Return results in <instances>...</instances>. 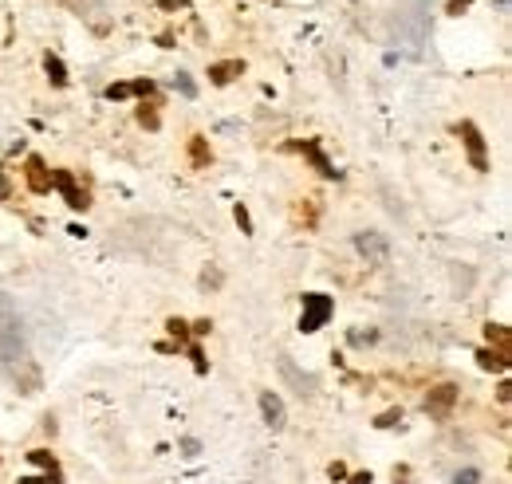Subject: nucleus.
<instances>
[{
	"instance_id": "nucleus-19",
	"label": "nucleus",
	"mask_w": 512,
	"mask_h": 484,
	"mask_svg": "<svg viewBox=\"0 0 512 484\" xmlns=\"http://www.w3.org/2000/svg\"><path fill=\"white\" fill-rule=\"evenodd\" d=\"M193 162H197V166L205 162V146H201V142H193Z\"/></svg>"
},
{
	"instance_id": "nucleus-12",
	"label": "nucleus",
	"mask_w": 512,
	"mask_h": 484,
	"mask_svg": "<svg viewBox=\"0 0 512 484\" xmlns=\"http://www.w3.org/2000/svg\"><path fill=\"white\" fill-rule=\"evenodd\" d=\"M489 343H497L501 355H509V331H505L501 323H489Z\"/></svg>"
},
{
	"instance_id": "nucleus-21",
	"label": "nucleus",
	"mask_w": 512,
	"mask_h": 484,
	"mask_svg": "<svg viewBox=\"0 0 512 484\" xmlns=\"http://www.w3.org/2000/svg\"><path fill=\"white\" fill-rule=\"evenodd\" d=\"M347 484H371V473H355V477H351Z\"/></svg>"
},
{
	"instance_id": "nucleus-13",
	"label": "nucleus",
	"mask_w": 512,
	"mask_h": 484,
	"mask_svg": "<svg viewBox=\"0 0 512 484\" xmlns=\"http://www.w3.org/2000/svg\"><path fill=\"white\" fill-rule=\"evenodd\" d=\"M481 366H485V370H505V355H493V351H481Z\"/></svg>"
},
{
	"instance_id": "nucleus-2",
	"label": "nucleus",
	"mask_w": 512,
	"mask_h": 484,
	"mask_svg": "<svg viewBox=\"0 0 512 484\" xmlns=\"http://www.w3.org/2000/svg\"><path fill=\"white\" fill-rule=\"evenodd\" d=\"M331 311H335L331 296H323V292H308V296H304V315H300V331H304V335L320 331L323 323L331 319Z\"/></svg>"
},
{
	"instance_id": "nucleus-10",
	"label": "nucleus",
	"mask_w": 512,
	"mask_h": 484,
	"mask_svg": "<svg viewBox=\"0 0 512 484\" xmlns=\"http://www.w3.org/2000/svg\"><path fill=\"white\" fill-rule=\"evenodd\" d=\"M449 402H453V386H438V394L426 402V410H430V414H446Z\"/></svg>"
},
{
	"instance_id": "nucleus-1",
	"label": "nucleus",
	"mask_w": 512,
	"mask_h": 484,
	"mask_svg": "<svg viewBox=\"0 0 512 484\" xmlns=\"http://www.w3.org/2000/svg\"><path fill=\"white\" fill-rule=\"evenodd\" d=\"M0 359L4 363H24V323L8 296H0Z\"/></svg>"
},
{
	"instance_id": "nucleus-4",
	"label": "nucleus",
	"mask_w": 512,
	"mask_h": 484,
	"mask_svg": "<svg viewBox=\"0 0 512 484\" xmlns=\"http://www.w3.org/2000/svg\"><path fill=\"white\" fill-rule=\"evenodd\" d=\"M52 185H56V189L64 193L67 205H71V209H87V205H91V201H87V189H79V185H75V178H71L67 170H60V174H52Z\"/></svg>"
},
{
	"instance_id": "nucleus-5",
	"label": "nucleus",
	"mask_w": 512,
	"mask_h": 484,
	"mask_svg": "<svg viewBox=\"0 0 512 484\" xmlns=\"http://www.w3.org/2000/svg\"><path fill=\"white\" fill-rule=\"evenodd\" d=\"M154 83L150 79H134V83H111L107 87V99H130V95H150Z\"/></svg>"
},
{
	"instance_id": "nucleus-16",
	"label": "nucleus",
	"mask_w": 512,
	"mask_h": 484,
	"mask_svg": "<svg viewBox=\"0 0 512 484\" xmlns=\"http://www.w3.org/2000/svg\"><path fill=\"white\" fill-rule=\"evenodd\" d=\"M138 122H142V126H158V115H154V111L142 103V111H138Z\"/></svg>"
},
{
	"instance_id": "nucleus-9",
	"label": "nucleus",
	"mask_w": 512,
	"mask_h": 484,
	"mask_svg": "<svg viewBox=\"0 0 512 484\" xmlns=\"http://www.w3.org/2000/svg\"><path fill=\"white\" fill-rule=\"evenodd\" d=\"M355 244H359V252H363V256H371L375 264H383V260H386L383 237H375V233H359V237H355Z\"/></svg>"
},
{
	"instance_id": "nucleus-6",
	"label": "nucleus",
	"mask_w": 512,
	"mask_h": 484,
	"mask_svg": "<svg viewBox=\"0 0 512 484\" xmlns=\"http://www.w3.org/2000/svg\"><path fill=\"white\" fill-rule=\"evenodd\" d=\"M260 410H264V422L272 425V429H280V425H284V402H280L272 390H264V394H260Z\"/></svg>"
},
{
	"instance_id": "nucleus-18",
	"label": "nucleus",
	"mask_w": 512,
	"mask_h": 484,
	"mask_svg": "<svg viewBox=\"0 0 512 484\" xmlns=\"http://www.w3.org/2000/svg\"><path fill=\"white\" fill-rule=\"evenodd\" d=\"M237 225H241V229H245V233H249V229H253V225H249V213H245V205H237Z\"/></svg>"
},
{
	"instance_id": "nucleus-20",
	"label": "nucleus",
	"mask_w": 512,
	"mask_h": 484,
	"mask_svg": "<svg viewBox=\"0 0 512 484\" xmlns=\"http://www.w3.org/2000/svg\"><path fill=\"white\" fill-rule=\"evenodd\" d=\"M343 477H347V469L335 461V465H331V481H343Z\"/></svg>"
},
{
	"instance_id": "nucleus-17",
	"label": "nucleus",
	"mask_w": 512,
	"mask_h": 484,
	"mask_svg": "<svg viewBox=\"0 0 512 484\" xmlns=\"http://www.w3.org/2000/svg\"><path fill=\"white\" fill-rule=\"evenodd\" d=\"M453 484H477V469H465V473H457Z\"/></svg>"
},
{
	"instance_id": "nucleus-15",
	"label": "nucleus",
	"mask_w": 512,
	"mask_h": 484,
	"mask_svg": "<svg viewBox=\"0 0 512 484\" xmlns=\"http://www.w3.org/2000/svg\"><path fill=\"white\" fill-rule=\"evenodd\" d=\"M174 87H178V91H182L186 99H193V95H197V87H193L190 75H178V79H174Z\"/></svg>"
},
{
	"instance_id": "nucleus-7",
	"label": "nucleus",
	"mask_w": 512,
	"mask_h": 484,
	"mask_svg": "<svg viewBox=\"0 0 512 484\" xmlns=\"http://www.w3.org/2000/svg\"><path fill=\"white\" fill-rule=\"evenodd\" d=\"M28 185H32V193H48L52 189V174H48V166L40 158H28Z\"/></svg>"
},
{
	"instance_id": "nucleus-14",
	"label": "nucleus",
	"mask_w": 512,
	"mask_h": 484,
	"mask_svg": "<svg viewBox=\"0 0 512 484\" xmlns=\"http://www.w3.org/2000/svg\"><path fill=\"white\" fill-rule=\"evenodd\" d=\"M166 327H170V335H174V339H178V343H186V339H190V331H186V327H190V323H182V319H170V323H166Z\"/></svg>"
},
{
	"instance_id": "nucleus-11",
	"label": "nucleus",
	"mask_w": 512,
	"mask_h": 484,
	"mask_svg": "<svg viewBox=\"0 0 512 484\" xmlns=\"http://www.w3.org/2000/svg\"><path fill=\"white\" fill-rule=\"evenodd\" d=\"M44 67H48V79H52L56 87H64V83H67L64 60H60V56H48V60H44Z\"/></svg>"
},
{
	"instance_id": "nucleus-3",
	"label": "nucleus",
	"mask_w": 512,
	"mask_h": 484,
	"mask_svg": "<svg viewBox=\"0 0 512 484\" xmlns=\"http://www.w3.org/2000/svg\"><path fill=\"white\" fill-rule=\"evenodd\" d=\"M457 134H461V142H465V150H469V162H473V170H489V158H485V138H481V130H477L473 122H461V126H457Z\"/></svg>"
},
{
	"instance_id": "nucleus-22",
	"label": "nucleus",
	"mask_w": 512,
	"mask_h": 484,
	"mask_svg": "<svg viewBox=\"0 0 512 484\" xmlns=\"http://www.w3.org/2000/svg\"><path fill=\"white\" fill-rule=\"evenodd\" d=\"M166 8H186V0H162Z\"/></svg>"
},
{
	"instance_id": "nucleus-8",
	"label": "nucleus",
	"mask_w": 512,
	"mask_h": 484,
	"mask_svg": "<svg viewBox=\"0 0 512 484\" xmlns=\"http://www.w3.org/2000/svg\"><path fill=\"white\" fill-rule=\"evenodd\" d=\"M241 71H245V63H241V60L213 63V67H209V79H213V83H217V87H225V83H233V79H237V75H241Z\"/></svg>"
}]
</instances>
